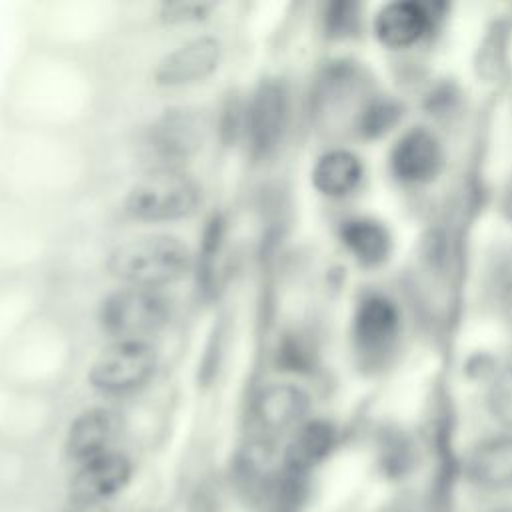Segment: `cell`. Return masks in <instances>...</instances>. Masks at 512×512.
Returning <instances> with one entry per match:
<instances>
[{"label":"cell","instance_id":"8992f818","mask_svg":"<svg viewBox=\"0 0 512 512\" xmlns=\"http://www.w3.org/2000/svg\"><path fill=\"white\" fill-rule=\"evenodd\" d=\"M206 124L192 108H170L150 128L148 146L158 158L156 168H180L204 142Z\"/></svg>","mask_w":512,"mask_h":512},{"label":"cell","instance_id":"cb8c5ba5","mask_svg":"<svg viewBox=\"0 0 512 512\" xmlns=\"http://www.w3.org/2000/svg\"><path fill=\"white\" fill-rule=\"evenodd\" d=\"M502 208H504V214L508 216V220H512V182H510V186H508L506 192H504Z\"/></svg>","mask_w":512,"mask_h":512},{"label":"cell","instance_id":"5bb4252c","mask_svg":"<svg viewBox=\"0 0 512 512\" xmlns=\"http://www.w3.org/2000/svg\"><path fill=\"white\" fill-rule=\"evenodd\" d=\"M430 26L428 10L418 2H390L374 22L376 36L390 48H406L416 44Z\"/></svg>","mask_w":512,"mask_h":512},{"label":"cell","instance_id":"277c9868","mask_svg":"<svg viewBox=\"0 0 512 512\" xmlns=\"http://www.w3.org/2000/svg\"><path fill=\"white\" fill-rule=\"evenodd\" d=\"M168 318L170 302L156 288H118L108 294L98 308L100 328L116 340L152 334L162 328Z\"/></svg>","mask_w":512,"mask_h":512},{"label":"cell","instance_id":"603a6c76","mask_svg":"<svg viewBox=\"0 0 512 512\" xmlns=\"http://www.w3.org/2000/svg\"><path fill=\"white\" fill-rule=\"evenodd\" d=\"M68 512H110L106 504H88V502H72Z\"/></svg>","mask_w":512,"mask_h":512},{"label":"cell","instance_id":"2e32d148","mask_svg":"<svg viewBox=\"0 0 512 512\" xmlns=\"http://www.w3.org/2000/svg\"><path fill=\"white\" fill-rule=\"evenodd\" d=\"M336 430L324 420L304 422L290 438L284 452V470L298 476L310 474L334 448Z\"/></svg>","mask_w":512,"mask_h":512},{"label":"cell","instance_id":"8fae6325","mask_svg":"<svg viewBox=\"0 0 512 512\" xmlns=\"http://www.w3.org/2000/svg\"><path fill=\"white\" fill-rule=\"evenodd\" d=\"M120 434V418L114 410L96 406L88 408L74 418L66 434V452L80 464L94 456L114 450V442Z\"/></svg>","mask_w":512,"mask_h":512},{"label":"cell","instance_id":"d6986e66","mask_svg":"<svg viewBox=\"0 0 512 512\" xmlns=\"http://www.w3.org/2000/svg\"><path fill=\"white\" fill-rule=\"evenodd\" d=\"M488 408L512 432V360L494 374L488 388Z\"/></svg>","mask_w":512,"mask_h":512},{"label":"cell","instance_id":"3957f363","mask_svg":"<svg viewBox=\"0 0 512 512\" xmlns=\"http://www.w3.org/2000/svg\"><path fill=\"white\" fill-rule=\"evenodd\" d=\"M156 364L158 354L144 338L114 340L92 360L88 382L102 394H128L142 388L154 376Z\"/></svg>","mask_w":512,"mask_h":512},{"label":"cell","instance_id":"5b68a950","mask_svg":"<svg viewBox=\"0 0 512 512\" xmlns=\"http://www.w3.org/2000/svg\"><path fill=\"white\" fill-rule=\"evenodd\" d=\"M318 114L348 122L362 130L366 114L374 106L370 84L364 74L350 64H338L326 72L316 94Z\"/></svg>","mask_w":512,"mask_h":512},{"label":"cell","instance_id":"7402d4cb","mask_svg":"<svg viewBox=\"0 0 512 512\" xmlns=\"http://www.w3.org/2000/svg\"><path fill=\"white\" fill-rule=\"evenodd\" d=\"M498 302H500V312L508 326L512 328V266L504 272L500 286H498Z\"/></svg>","mask_w":512,"mask_h":512},{"label":"cell","instance_id":"30bf717a","mask_svg":"<svg viewBox=\"0 0 512 512\" xmlns=\"http://www.w3.org/2000/svg\"><path fill=\"white\" fill-rule=\"evenodd\" d=\"M310 398L308 394L288 382L270 384L256 396L254 416L258 426L268 434H282L298 430L308 416Z\"/></svg>","mask_w":512,"mask_h":512},{"label":"cell","instance_id":"d4e9b609","mask_svg":"<svg viewBox=\"0 0 512 512\" xmlns=\"http://www.w3.org/2000/svg\"><path fill=\"white\" fill-rule=\"evenodd\" d=\"M494 512H512V506H504V508H498Z\"/></svg>","mask_w":512,"mask_h":512},{"label":"cell","instance_id":"9c48e42d","mask_svg":"<svg viewBox=\"0 0 512 512\" xmlns=\"http://www.w3.org/2000/svg\"><path fill=\"white\" fill-rule=\"evenodd\" d=\"M130 474L132 464L126 454L118 450L104 452L76 464L70 480V498L72 502L104 504L128 484Z\"/></svg>","mask_w":512,"mask_h":512},{"label":"cell","instance_id":"ffe728a7","mask_svg":"<svg viewBox=\"0 0 512 512\" xmlns=\"http://www.w3.org/2000/svg\"><path fill=\"white\" fill-rule=\"evenodd\" d=\"M210 2H194V0H180V2H164L160 6V20L164 24H196L210 16L212 12Z\"/></svg>","mask_w":512,"mask_h":512},{"label":"cell","instance_id":"e0dca14e","mask_svg":"<svg viewBox=\"0 0 512 512\" xmlns=\"http://www.w3.org/2000/svg\"><path fill=\"white\" fill-rule=\"evenodd\" d=\"M364 176L360 158L350 150H328L312 168L314 188L330 198H342L354 192Z\"/></svg>","mask_w":512,"mask_h":512},{"label":"cell","instance_id":"9a60e30c","mask_svg":"<svg viewBox=\"0 0 512 512\" xmlns=\"http://www.w3.org/2000/svg\"><path fill=\"white\" fill-rule=\"evenodd\" d=\"M400 314L398 308L384 296L364 298L354 314V338L364 350H382L398 334Z\"/></svg>","mask_w":512,"mask_h":512},{"label":"cell","instance_id":"52a82bcc","mask_svg":"<svg viewBox=\"0 0 512 512\" xmlns=\"http://www.w3.org/2000/svg\"><path fill=\"white\" fill-rule=\"evenodd\" d=\"M244 112V132L252 152H272L284 134L288 118V96L284 86L276 80L260 82Z\"/></svg>","mask_w":512,"mask_h":512},{"label":"cell","instance_id":"4fadbf2b","mask_svg":"<svg viewBox=\"0 0 512 512\" xmlns=\"http://www.w3.org/2000/svg\"><path fill=\"white\" fill-rule=\"evenodd\" d=\"M466 476L482 490H512V432L478 442L466 458Z\"/></svg>","mask_w":512,"mask_h":512},{"label":"cell","instance_id":"7a4b0ae2","mask_svg":"<svg viewBox=\"0 0 512 512\" xmlns=\"http://www.w3.org/2000/svg\"><path fill=\"white\" fill-rule=\"evenodd\" d=\"M202 200L200 186L180 168H154L136 180L124 198V212L140 222L188 218Z\"/></svg>","mask_w":512,"mask_h":512},{"label":"cell","instance_id":"ac0fdd59","mask_svg":"<svg viewBox=\"0 0 512 512\" xmlns=\"http://www.w3.org/2000/svg\"><path fill=\"white\" fill-rule=\"evenodd\" d=\"M344 246L368 266L380 264L390 252V234L388 230L370 218L348 220L340 230Z\"/></svg>","mask_w":512,"mask_h":512},{"label":"cell","instance_id":"ba28073f","mask_svg":"<svg viewBox=\"0 0 512 512\" xmlns=\"http://www.w3.org/2000/svg\"><path fill=\"white\" fill-rule=\"evenodd\" d=\"M222 46L214 36H198L168 52L156 66L152 80L162 88L188 86L208 78L220 62Z\"/></svg>","mask_w":512,"mask_h":512},{"label":"cell","instance_id":"6da1fadb","mask_svg":"<svg viewBox=\"0 0 512 512\" xmlns=\"http://www.w3.org/2000/svg\"><path fill=\"white\" fill-rule=\"evenodd\" d=\"M190 266L186 244L168 234L130 238L118 244L106 262L110 276L126 286L158 288L178 280Z\"/></svg>","mask_w":512,"mask_h":512},{"label":"cell","instance_id":"7c38bea8","mask_svg":"<svg viewBox=\"0 0 512 512\" xmlns=\"http://www.w3.org/2000/svg\"><path fill=\"white\" fill-rule=\"evenodd\" d=\"M442 146L438 138L424 130L414 128L398 138L392 148L390 164L402 182L420 184L432 180L442 168Z\"/></svg>","mask_w":512,"mask_h":512},{"label":"cell","instance_id":"44dd1931","mask_svg":"<svg viewBox=\"0 0 512 512\" xmlns=\"http://www.w3.org/2000/svg\"><path fill=\"white\" fill-rule=\"evenodd\" d=\"M354 20H356L354 6L346 4V2H336L326 12V26H328L330 34H344V30H348V26Z\"/></svg>","mask_w":512,"mask_h":512}]
</instances>
